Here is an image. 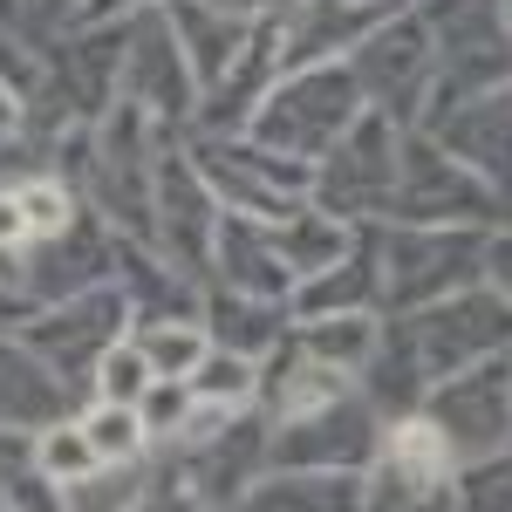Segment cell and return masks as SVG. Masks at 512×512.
<instances>
[{
	"label": "cell",
	"instance_id": "cell-27",
	"mask_svg": "<svg viewBox=\"0 0 512 512\" xmlns=\"http://www.w3.org/2000/svg\"><path fill=\"white\" fill-rule=\"evenodd\" d=\"M451 492H458L465 506H512V437L499 451H485V458L451 465Z\"/></svg>",
	"mask_w": 512,
	"mask_h": 512
},
{
	"label": "cell",
	"instance_id": "cell-6",
	"mask_svg": "<svg viewBox=\"0 0 512 512\" xmlns=\"http://www.w3.org/2000/svg\"><path fill=\"white\" fill-rule=\"evenodd\" d=\"M424 417L444 431L451 465L499 451L512 437V355L499 349V355H478L465 369H451V376H437L424 390Z\"/></svg>",
	"mask_w": 512,
	"mask_h": 512
},
{
	"label": "cell",
	"instance_id": "cell-10",
	"mask_svg": "<svg viewBox=\"0 0 512 512\" xmlns=\"http://www.w3.org/2000/svg\"><path fill=\"white\" fill-rule=\"evenodd\" d=\"M117 89L137 110H151L158 123H192V110H198V76H192V62H185V48H178L158 0L123 21Z\"/></svg>",
	"mask_w": 512,
	"mask_h": 512
},
{
	"label": "cell",
	"instance_id": "cell-4",
	"mask_svg": "<svg viewBox=\"0 0 512 512\" xmlns=\"http://www.w3.org/2000/svg\"><path fill=\"white\" fill-rule=\"evenodd\" d=\"M192 164L226 212L267 219V226L287 219V212H301L308 185H315V164L287 158V151H267L260 137H192Z\"/></svg>",
	"mask_w": 512,
	"mask_h": 512
},
{
	"label": "cell",
	"instance_id": "cell-13",
	"mask_svg": "<svg viewBox=\"0 0 512 512\" xmlns=\"http://www.w3.org/2000/svg\"><path fill=\"white\" fill-rule=\"evenodd\" d=\"M280 14V7H274ZM274 14H260L253 21V35H246V48L233 55V69L212 82V89H198V110H192V137H226V130H246L253 123V110H260V96L274 89L280 76V21Z\"/></svg>",
	"mask_w": 512,
	"mask_h": 512
},
{
	"label": "cell",
	"instance_id": "cell-38",
	"mask_svg": "<svg viewBox=\"0 0 512 512\" xmlns=\"http://www.w3.org/2000/svg\"><path fill=\"white\" fill-rule=\"evenodd\" d=\"M383 7H403V0H383Z\"/></svg>",
	"mask_w": 512,
	"mask_h": 512
},
{
	"label": "cell",
	"instance_id": "cell-36",
	"mask_svg": "<svg viewBox=\"0 0 512 512\" xmlns=\"http://www.w3.org/2000/svg\"><path fill=\"white\" fill-rule=\"evenodd\" d=\"M7 321H21V301H14V294L0 287V335H7Z\"/></svg>",
	"mask_w": 512,
	"mask_h": 512
},
{
	"label": "cell",
	"instance_id": "cell-8",
	"mask_svg": "<svg viewBox=\"0 0 512 512\" xmlns=\"http://www.w3.org/2000/svg\"><path fill=\"white\" fill-rule=\"evenodd\" d=\"M485 212H499L492 185L465 171L437 144L431 130L424 137H403V158H396V192L383 219H403V226H472Z\"/></svg>",
	"mask_w": 512,
	"mask_h": 512
},
{
	"label": "cell",
	"instance_id": "cell-37",
	"mask_svg": "<svg viewBox=\"0 0 512 512\" xmlns=\"http://www.w3.org/2000/svg\"><path fill=\"white\" fill-rule=\"evenodd\" d=\"M499 21H506V35H512V0H499Z\"/></svg>",
	"mask_w": 512,
	"mask_h": 512
},
{
	"label": "cell",
	"instance_id": "cell-20",
	"mask_svg": "<svg viewBox=\"0 0 512 512\" xmlns=\"http://www.w3.org/2000/svg\"><path fill=\"white\" fill-rule=\"evenodd\" d=\"M451 465H424L410 451L383 444L362 465V506H451Z\"/></svg>",
	"mask_w": 512,
	"mask_h": 512
},
{
	"label": "cell",
	"instance_id": "cell-11",
	"mask_svg": "<svg viewBox=\"0 0 512 512\" xmlns=\"http://www.w3.org/2000/svg\"><path fill=\"white\" fill-rule=\"evenodd\" d=\"M123 328H130V301H123L117 280H96V287H82V294H62L48 315L28 321V349L62 376V383H76L82 369H96V355L117 342Z\"/></svg>",
	"mask_w": 512,
	"mask_h": 512
},
{
	"label": "cell",
	"instance_id": "cell-35",
	"mask_svg": "<svg viewBox=\"0 0 512 512\" xmlns=\"http://www.w3.org/2000/svg\"><path fill=\"white\" fill-rule=\"evenodd\" d=\"M7 130H21V89L0 76V137H7Z\"/></svg>",
	"mask_w": 512,
	"mask_h": 512
},
{
	"label": "cell",
	"instance_id": "cell-15",
	"mask_svg": "<svg viewBox=\"0 0 512 512\" xmlns=\"http://www.w3.org/2000/svg\"><path fill=\"white\" fill-rule=\"evenodd\" d=\"M212 280H226L239 294H267V301H287V287H294V274L280 267V253H274L267 219H246V212H219Z\"/></svg>",
	"mask_w": 512,
	"mask_h": 512
},
{
	"label": "cell",
	"instance_id": "cell-9",
	"mask_svg": "<svg viewBox=\"0 0 512 512\" xmlns=\"http://www.w3.org/2000/svg\"><path fill=\"white\" fill-rule=\"evenodd\" d=\"M212 239H219V198L198 178L192 151H158V178H151V246H158L192 287H205V280H212Z\"/></svg>",
	"mask_w": 512,
	"mask_h": 512
},
{
	"label": "cell",
	"instance_id": "cell-5",
	"mask_svg": "<svg viewBox=\"0 0 512 512\" xmlns=\"http://www.w3.org/2000/svg\"><path fill=\"white\" fill-rule=\"evenodd\" d=\"M376 260H383V301L403 315V308H424L451 287H472L485 274V233L478 226H403V219H390V233L376 239Z\"/></svg>",
	"mask_w": 512,
	"mask_h": 512
},
{
	"label": "cell",
	"instance_id": "cell-12",
	"mask_svg": "<svg viewBox=\"0 0 512 512\" xmlns=\"http://www.w3.org/2000/svg\"><path fill=\"white\" fill-rule=\"evenodd\" d=\"M376 403L342 390L308 417H280V437L267 444V465H308V472H362L376 458Z\"/></svg>",
	"mask_w": 512,
	"mask_h": 512
},
{
	"label": "cell",
	"instance_id": "cell-2",
	"mask_svg": "<svg viewBox=\"0 0 512 512\" xmlns=\"http://www.w3.org/2000/svg\"><path fill=\"white\" fill-rule=\"evenodd\" d=\"M362 110V82L355 69L335 55V62H301V69H280L274 89L260 96V110L246 123V137H260L267 151H287V158L315 164L342 130Z\"/></svg>",
	"mask_w": 512,
	"mask_h": 512
},
{
	"label": "cell",
	"instance_id": "cell-23",
	"mask_svg": "<svg viewBox=\"0 0 512 512\" xmlns=\"http://www.w3.org/2000/svg\"><path fill=\"white\" fill-rule=\"evenodd\" d=\"M185 383H192V396H205V403L253 410V403H260V355H239V349H219V342H212Z\"/></svg>",
	"mask_w": 512,
	"mask_h": 512
},
{
	"label": "cell",
	"instance_id": "cell-26",
	"mask_svg": "<svg viewBox=\"0 0 512 512\" xmlns=\"http://www.w3.org/2000/svg\"><path fill=\"white\" fill-rule=\"evenodd\" d=\"M35 465L55 485H82L89 472H103V458H96V444H89L82 424H48V437L35 444Z\"/></svg>",
	"mask_w": 512,
	"mask_h": 512
},
{
	"label": "cell",
	"instance_id": "cell-7",
	"mask_svg": "<svg viewBox=\"0 0 512 512\" xmlns=\"http://www.w3.org/2000/svg\"><path fill=\"white\" fill-rule=\"evenodd\" d=\"M349 69L362 82V103H376L383 117L410 123L424 117V96L437 76V28L431 14H403V21H376L369 35L349 48Z\"/></svg>",
	"mask_w": 512,
	"mask_h": 512
},
{
	"label": "cell",
	"instance_id": "cell-28",
	"mask_svg": "<svg viewBox=\"0 0 512 512\" xmlns=\"http://www.w3.org/2000/svg\"><path fill=\"white\" fill-rule=\"evenodd\" d=\"M151 355L137 349V342H110V349L96 355V396H110V403H137V396L151 390Z\"/></svg>",
	"mask_w": 512,
	"mask_h": 512
},
{
	"label": "cell",
	"instance_id": "cell-1",
	"mask_svg": "<svg viewBox=\"0 0 512 512\" xmlns=\"http://www.w3.org/2000/svg\"><path fill=\"white\" fill-rule=\"evenodd\" d=\"M512 342V301L492 287H451L424 308H403L390 335H376V355L362 369H376V390L369 403L376 410H410L417 396L431 390L437 376L465 369L478 355H499Z\"/></svg>",
	"mask_w": 512,
	"mask_h": 512
},
{
	"label": "cell",
	"instance_id": "cell-3",
	"mask_svg": "<svg viewBox=\"0 0 512 512\" xmlns=\"http://www.w3.org/2000/svg\"><path fill=\"white\" fill-rule=\"evenodd\" d=\"M396 158H403V123L383 117V110H355V123L328 144L315 158V198L321 212H335V219H376V212H390V192H396Z\"/></svg>",
	"mask_w": 512,
	"mask_h": 512
},
{
	"label": "cell",
	"instance_id": "cell-29",
	"mask_svg": "<svg viewBox=\"0 0 512 512\" xmlns=\"http://www.w3.org/2000/svg\"><path fill=\"white\" fill-rule=\"evenodd\" d=\"M14 205H21V219H28V239H48V233H62V226L76 219V198H69V185H55V178L14 185Z\"/></svg>",
	"mask_w": 512,
	"mask_h": 512
},
{
	"label": "cell",
	"instance_id": "cell-22",
	"mask_svg": "<svg viewBox=\"0 0 512 512\" xmlns=\"http://www.w3.org/2000/svg\"><path fill=\"white\" fill-rule=\"evenodd\" d=\"M376 308H342V315H301V328H294V342L308 355H321V362H335V369H349V376H362V362L376 355Z\"/></svg>",
	"mask_w": 512,
	"mask_h": 512
},
{
	"label": "cell",
	"instance_id": "cell-39",
	"mask_svg": "<svg viewBox=\"0 0 512 512\" xmlns=\"http://www.w3.org/2000/svg\"><path fill=\"white\" fill-rule=\"evenodd\" d=\"M0 506H7V492H0Z\"/></svg>",
	"mask_w": 512,
	"mask_h": 512
},
{
	"label": "cell",
	"instance_id": "cell-16",
	"mask_svg": "<svg viewBox=\"0 0 512 512\" xmlns=\"http://www.w3.org/2000/svg\"><path fill=\"white\" fill-rule=\"evenodd\" d=\"M69 396L76 390H69L28 342H7V335H0V424H7V431L62 424V417H69Z\"/></svg>",
	"mask_w": 512,
	"mask_h": 512
},
{
	"label": "cell",
	"instance_id": "cell-31",
	"mask_svg": "<svg viewBox=\"0 0 512 512\" xmlns=\"http://www.w3.org/2000/svg\"><path fill=\"white\" fill-rule=\"evenodd\" d=\"M485 274H492V287L512 301V233L506 239H485Z\"/></svg>",
	"mask_w": 512,
	"mask_h": 512
},
{
	"label": "cell",
	"instance_id": "cell-33",
	"mask_svg": "<svg viewBox=\"0 0 512 512\" xmlns=\"http://www.w3.org/2000/svg\"><path fill=\"white\" fill-rule=\"evenodd\" d=\"M137 7H151V0H82L76 21H117V14H137Z\"/></svg>",
	"mask_w": 512,
	"mask_h": 512
},
{
	"label": "cell",
	"instance_id": "cell-19",
	"mask_svg": "<svg viewBox=\"0 0 512 512\" xmlns=\"http://www.w3.org/2000/svg\"><path fill=\"white\" fill-rule=\"evenodd\" d=\"M383 301V260H376V239H362L335 267L294 280V315H342V308H376Z\"/></svg>",
	"mask_w": 512,
	"mask_h": 512
},
{
	"label": "cell",
	"instance_id": "cell-21",
	"mask_svg": "<svg viewBox=\"0 0 512 512\" xmlns=\"http://www.w3.org/2000/svg\"><path fill=\"white\" fill-rule=\"evenodd\" d=\"M274 233V253H280V267L294 280H308L321 274V267H335L342 253H349V219H335V212H321V205H301V212H287V219H274L267 226ZM294 294V287H287Z\"/></svg>",
	"mask_w": 512,
	"mask_h": 512
},
{
	"label": "cell",
	"instance_id": "cell-17",
	"mask_svg": "<svg viewBox=\"0 0 512 512\" xmlns=\"http://www.w3.org/2000/svg\"><path fill=\"white\" fill-rule=\"evenodd\" d=\"M164 21H171V35L185 48V62H192L198 89H212V82L233 69V55L246 48L253 35V21H233V14H219V7H205V0H158Z\"/></svg>",
	"mask_w": 512,
	"mask_h": 512
},
{
	"label": "cell",
	"instance_id": "cell-34",
	"mask_svg": "<svg viewBox=\"0 0 512 512\" xmlns=\"http://www.w3.org/2000/svg\"><path fill=\"white\" fill-rule=\"evenodd\" d=\"M205 7H219V14H233V21H260V14H274L280 0H205Z\"/></svg>",
	"mask_w": 512,
	"mask_h": 512
},
{
	"label": "cell",
	"instance_id": "cell-14",
	"mask_svg": "<svg viewBox=\"0 0 512 512\" xmlns=\"http://www.w3.org/2000/svg\"><path fill=\"white\" fill-rule=\"evenodd\" d=\"M424 123H431V137L465 164V171H478V178L492 185V198L512 192V96L506 89L465 96V103H451V110H437V117H424Z\"/></svg>",
	"mask_w": 512,
	"mask_h": 512
},
{
	"label": "cell",
	"instance_id": "cell-24",
	"mask_svg": "<svg viewBox=\"0 0 512 512\" xmlns=\"http://www.w3.org/2000/svg\"><path fill=\"white\" fill-rule=\"evenodd\" d=\"M137 349L151 355L158 376H192L198 355L212 349V335H205L198 315H171V321H144V328H137Z\"/></svg>",
	"mask_w": 512,
	"mask_h": 512
},
{
	"label": "cell",
	"instance_id": "cell-32",
	"mask_svg": "<svg viewBox=\"0 0 512 512\" xmlns=\"http://www.w3.org/2000/svg\"><path fill=\"white\" fill-rule=\"evenodd\" d=\"M0 246H28V219H21L14 192H0Z\"/></svg>",
	"mask_w": 512,
	"mask_h": 512
},
{
	"label": "cell",
	"instance_id": "cell-30",
	"mask_svg": "<svg viewBox=\"0 0 512 512\" xmlns=\"http://www.w3.org/2000/svg\"><path fill=\"white\" fill-rule=\"evenodd\" d=\"M192 410V383L185 376H151V390L137 396V417H144V437H178Z\"/></svg>",
	"mask_w": 512,
	"mask_h": 512
},
{
	"label": "cell",
	"instance_id": "cell-40",
	"mask_svg": "<svg viewBox=\"0 0 512 512\" xmlns=\"http://www.w3.org/2000/svg\"><path fill=\"white\" fill-rule=\"evenodd\" d=\"M48 7H55V0H48Z\"/></svg>",
	"mask_w": 512,
	"mask_h": 512
},
{
	"label": "cell",
	"instance_id": "cell-18",
	"mask_svg": "<svg viewBox=\"0 0 512 512\" xmlns=\"http://www.w3.org/2000/svg\"><path fill=\"white\" fill-rule=\"evenodd\" d=\"M198 321L219 349L239 355H267L287 335V301H267V294H239V287H212L198 301Z\"/></svg>",
	"mask_w": 512,
	"mask_h": 512
},
{
	"label": "cell",
	"instance_id": "cell-25",
	"mask_svg": "<svg viewBox=\"0 0 512 512\" xmlns=\"http://www.w3.org/2000/svg\"><path fill=\"white\" fill-rule=\"evenodd\" d=\"M82 431H89V444H96V458L103 465H130L151 437H144V417H137V403H96L89 417H82Z\"/></svg>",
	"mask_w": 512,
	"mask_h": 512
}]
</instances>
